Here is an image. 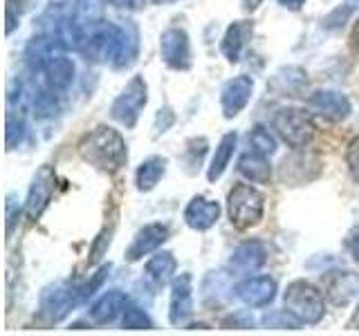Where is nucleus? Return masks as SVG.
<instances>
[{"label": "nucleus", "mask_w": 359, "mask_h": 336, "mask_svg": "<svg viewBox=\"0 0 359 336\" xmlns=\"http://www.w3.org/2000/svg\"><path fill=\"white\" fill-rule=\"evenodd\" d=\"M231 323L241 325V328H250V325L254 323V318L247 312H238V314H233V316H231Z\"/></svg>", "instance_id": "7c9ffc66"}, {"label": "nucleus", "mask_w": 359, "mask_h": 336, "mask_svg": "<svg viewBox=\"0 0 359 336\" xmlns=\"http://www.w3.org/2000/svg\"><path fill=\"white\" fill-rule=\"evenodd\" d=\"M346 162H348V168H351V173L355 177V182H359V137H355L351 144H348Z\"/></svg>", "instance_id": "a878e982"}, {"label": "nucleus", "mask_w": 359, "mask_h": 336, "mask_svg": "<svg viewBox=\"0 0 359 336\" xmlns=\"http://www.w3.org/2000/svg\"><path fill=\"white\" fill-rule=\"evenodd\" d=\"M283 302H285V309L301 325L303 323H308V325L319 323L325 314L323 294L314 285L306 283V280H294V283H290L285 289Z\"/></svg>", "instance_id": "7ed1b4c3"}, {"label": "nucleus", "mask_w": 359, "mask_h": 336, "mask_svg": "<svg viewBox=\"0 0 359 336\" xmlns=\"http://www.w3.org/2000/svg\"><path fill=\"white\" fill-rule=\"evenodd\" d=\"M274 130L290 148H306L314 134V123L306 110L299 108H283L274 115Z\"/></svg>", "instance_id": "20e7f679"}, {"label": "nucleus", "mask_w": 359, "mask_h": 336, "mask_svg": "<svg viewBox=\"0 0 359 336\" xmlns=\"http://www.w3.org/2000/svg\"><path fill=\"white\" fill-rule=\"evenodd\" d=\"M353 11H355L353 7H344V11H341V7H337V9L332 11V14H330L328 18L323 20V25L328 27V29H334V27H339V25H344V20H346L348 16H351Z\"/></svg>", "instance_id": "bb28decb"}, {"label": "nucleus", "mask_w": 359, "mask_h": 336, "mask_svg": "<svg viewBox=\"0 0 359 336\" xmlns=\"http://www.w3.org/2000/svg\"><path fill=\"white\" fill-rule=\"evenodd\" d=\"M128 307V298L126 294H121V291H108V294L101 296L95 307L90 309V321L97 323V325H106V323H112L119 314H123Z\"/></svg>", "instance_id": "dca6fc26"}, {"label": "nucleus", "mask_w": 359, "mask_h": 336, "mask_svg": "<svg viewBox=\"0 0 359 336\" xmlns=\"http://www.w3.org/2000/svg\"><path fill=\"white\" fill-rule=\"evenodd\" d=\"M308 106L334 121H341L351 115V101L339 92H332V90H319V92H314L308 99Z\"/></svg>", "instance_id": "4468645a"}, {"label": "nucleus", "mask_w": 359, "mask_h": 336, "mask_svg": "<svg viewBox=\"0 0 359 336\" xmlns=\"http://www.w3.org/2000/svg\"><path fill=\"white\" fill-rule=\"evenodd\" d=\"M236 144H238V134H236V132H227L220 139L216 153H213L211 166H209V171H207L209 182H216V179H220L222 173L227 171V166H229L231 157H233V150H236Z\"/></svg>", "instance_id": "aec40b11"}, {"label": "nucleus", "mask_w": 359, "mask_h": 336, "mask_svg": "<svg viewBox=\"0 0 359 336\" xmlns=\"http://www.w3.org/2000/svg\"><path fill=\"white\" fill-rule=\"evenodd\" d=\"M238 171L254 184H267L269 177H272V166H269L267 157L256 150H250L241 157Z\"/></svg>", "instance_id": "a211bd4d"}, {"label": "nucleus", "mask_w": 359, "mask_h": 336, "mask_svg": "<svg viewBox=\"0 0 359 336\" xmlns=\"http://www.w3.org/2000/svg\"><path fill=\"white\" fill-rule=\"evenodd\" d=\"M166 173V160L160 155H153V157H146V160L140 164L137 173H135V184H137L140 190H153L160 179Z\"/></svg>", "instance_id": "6ab92c4d"}, {"label": "nucleus", "mask_w": 359, "mask_h": 336, "mask_svg": "<svg viewBox=\"0 0 359 336\" xmlns=\"http://www.w3.org/2000/svg\"><path fill=\"white\" fill-rule=\"evenodd\" d=\"M16 134H18V137L22 134V123L16 121L14 115H9L7 117V146H9V148H11V146H16V139H14Z\"/></svg>", "instance_id": "cd10ccee"}, {"label": "nucleus", "mask_w": 359, "mask_h": 336, "mask_svg": "<svg viewBox=\"0 0 359 336\" xmlns=\"http://www.w3.org/2000/svg\"><path fill=\"white\" fill-rule=\"evenodd\" d=\"M227 213L236 229L256 227L265 213V195L252 184H236L227 197Z\"/></svg>", "instance_id": "f03ea898"}, {"label": "nucleus", "mask_w": 359, "mask_h": 336, "mask_svg": "<svg viewBox=\"0 0 359 336\" xmlns=\"http://www.w3.org/2000/svg\"><path fill=\"white\" fill-rule=\"evenodd\" d=\"M218 218H220V204L216 200H209L202 195H196L184 209V220L189 227L196 231L211 229L213 224L218 222Z\"/></svg>", "instance_id": "f8f14e48"}, {"label": "nucleus", "mask_w": 359, "mask_h": 336, "mask_svg": "<svg viewBox=\"0 0 359 336\" xmlns=\"http://www.w3.org/2000/svg\"><path fill=\"white\" fill-rule=\"evenodd\" d=\"M263 3V0H243V5H245V9L247 11H254L258 5H261Z\"/></svg>", "instance_id": "473e14b6"}, {"label": "nucleus", "mask_w": 359, "mask_h": 336, "mask_svg": "<svg viewBox=\"0 0 359 336\" xmlns=\"http://www.w3.org/2000/svg\"><path fill=\"white\" fill-rule=\"evenodd\" d=\"M160 54L168 67L173 70H189L191 67V43L184 29L168 27L162 34L160 41Z\"/></svg>", "instance_id": "423d86ee"}, {"label": "nucleus", "mask_w": 359, "mask_h": 336, "mask_svg": "<svg viewBox=\"0 0 359 336\" xmlns=\"http://www.w3.org/2000/svg\"><path fill=\"white\" fill-rule=\"evenodd\" d=\"M146 83L142 76H133L130 83L126 85V90L115 99V104L110 108L112 119H117L119 123H123L126 128H133L137 123V117L142 108L146 106Z\"/></svg>", "instance_id": "39448f33"}, {"label": "nucleus", "mask_w": 359, "mask_h": 336, "mask_svg": "<svg viewBox=\"0 0 359 336\" xmlns=\"http://www.w3.org/2000/svg\"><path fill=\"white\" fill-rule=\"evenodd\" d=\"M191 314H194V278L189 274H182L173 280L168 318H171L173 325H180V323H184Z\"/></svg>", "instance_id": "6e6552de"}, {"label": "nucleus", "mask_w": 359, "mask_h": 336, "mask_svg": "<svg viewBox=\"0 0 359 336\" xmlns=\"http://www.w3.org/2000/svg\"><path fill=\"white\" fill-rule=\"evenodd\" d=\"M166 238H168V227H166V224H160V222L146 224V227L140 229L137 235H135L133 244L128 246V251H126V258H128L130 262L140 260V258H144V255H149V253L160 249L162 242Z\"/></svg>", "instance_id": "9b49d317"}, {"label": "nucleus", "mask_w": 359, "mask_h": 336, "mask_svg": "<svg viewBox=\"0 0 359 336\" xmlns=\"http://www.w3.org/2000/svg\"><path fill=\"white\" fill-rule=\"evenodd\" d=\"M52 190H54V171L50 166H43L36 173V177H34V182L29 186L27 202H25V211L32 220H36L45 211V206L50 204Z\"/></svg>", "instance_id": "9d476101"}, {"label": "nucleus", "mask_w": 359, "mask_h": 336, "mask_svg": "<svg viewBox=\"0 0 359 336\" xmlns=\"http://www.w3.org/2000/svg\"><path fill=\"white\" fill-rule=\"evenodd\" d=\"M177 269V262L173 253L168 251H162V253H155L149 262H146V274H149L157 285H166L168 280L173 278Z\"/></svg>", "instance_id": "4be33fe9"}, {"label": "nucleus", "mask_w": 359, "mask_h": 336, "mask_svg": "<svg viewBox=\"0 0 359 336\" xmlns=\"http://www.w3.org/2000/svg\"><path fill=\"white\" fill-rule=\"evenodd\" d=\"M351 41H353L355 48H359V20H357V25H355V29H353V36H351Z\"/></svg>", "instance_id": "72a5a7b5"}, {"label": "nucleus", "mask_w": 359, "mask_h": 336, "mask_svg": "<svg viewBox=\"0 0 359 336\" xmlns=\"http://www.w3.org/2000/svg\"><path fill=\"white\" fill-rule=\"evenodd\" d=\"M151 318L146 316V312L140 309V307H126V312H123V328L128 330H149L151 328Z\"/></svg>", "instance_id": "b1692460"}, {"label": "nucleus", "mask_w": 359, "mask_h": 336, "mask_svg": "<svg viewBox=\"0 0 359 336\" xmlns=\"http://www.w3.org/2000/svg\"><path fill=\"white\" fill-rule=\"evenodd\" d=\"M263 323H265V325H269V328H299V325H301L294 316H292V314H290L287 309L265 314Z\"/></svg>", "instance_id": "393cba45"}, {"label": "nucleus", "mask_w": 359, "mask_h": 336, "mask_svg": "<svg viewBox=\"0 0 359 336\" xmlns=\"http://www.w3.org/2000/svg\"><path fill=\"white\" fill-rule=\"evenodd\" d=\"M45 76H48V83L54 90H65L72 83L74 78V63L65 56H52V59L43 65Z\"/></svg>", "instance_id": "412c9836"}, {"label": "nucleus", "mask_w": 359, "mask_h": 336, "mask_svg": "<svg viewBox=\"0 0 359 336\" xmlns=\"http://www.w3.org/2000/svg\"><path fill=\"white\" fill-rule=\"evenodd\" d=\"M278 3L287 9H301L303 5H306V0H278Z\"/></svg>", "instance_id": "2f4dec72"}, {"label": "nucleus", "mask_w": 359, "mask_h": 336, "mask_svg": "<svg viewBox=\"0 0 359 336\" xmlns=\"http://www.w3.org/2000/svg\"><path fill=\"white\" fill-rule=\"evenodd\" d=\"M265 246L258 240H247L236 246V251L231 253V269H236L238 274H254L265 265Z\"/></svg>", "instance_id": "ddd939ff"}, {"label": "nucleus", "mask_w": 359, "mask_h": 336, "mask_svg": "<svg viewBox=\"0 0 359 336\" xmlns=\"http://www.w3.org/2000/svg\"><path fill=\"white\" fill-rule=\"evenodd\" d=\"M247 141H250V148L252 150H256V153H261V155H265V157H269V155H274L276 153V139L269 134V130H265V128H254L250 134H247Z\"/></svg>", "instance_id": "5701e85b"}, {"label": "nucleus", "mask_w": 359, "mask_h": 336, "mask_svg": "<svg viewBox=\"0 0 359 336\" xmlns=\"http://www.w3.org/2000/svg\"><path fill=\"white\" fill-rule=\"evenodd\" d=\"M346 249L351 251L353 260L359 265V227H355L351 233L346 235Z\"/></svg>", "instance_id": "c85d7f7f"}, {"label": "nucleus", "mask_w": 359, "mask_h": 336, "mask_svg": "<svg viewBox=\"0 0 359 336\" xmlns=\"http://www.w3.org/2000/svg\"><path fill=\"white\" fill-rule=\"evenodd\" d=\"M359 294V276L351 272H339L330 278L328 283V296L334 305H346Z\"/></svg>", "instance_id": "f3484780"}, {"label": "nucleus", "mask_w": 359, "mask_h": 336, "mask_svg": "<svg viewBox=\"0 0 359 336\" xmlns=\"http://www.w3.org/2000/svg\"><path fill=\"white\" fill-rule=\"evenodd\" d=\"M254 34V22L252 20H236L233 25H229L227 34L222 38V54L227 56V61L236 63L241 59L243 50L247 48V41Z\"/></svg>", "instance_id": "2eb2a0df"}, {"label": "nucleus", "mask_w": 359, "mask_h": 336, "mask_svg": "<svg viewBox=\"0 0 359 336\" xmlns=\"http://www.w3.org/2000/svg\"><path fill=\"white\" fill-rule=\"evenodd\" d=\"M236 294L247 307H267L276 296V280L269 276H247L236 285Z\"/></svg>", "instance_id": "0eeeda50"}, {"label": "nucleus", "mask_w": 359, "mask_h": 336, "mask_svg": "<svg viewBox=\"0 0 359 336\" xmlns=\"http://www.w3.org/2000/svg\"><path fill=\"white\" fill-rule=\"evenodd\" d=\"M36 110H39V115H41V117L54 115V110H56L54 99H52V97H48V94L39 97V101H36Z\"/></svg>", "instance_id": "c756f323"}, {"label": "nucleus", "mask_w": 359, "mask_h": 336, "mask_svg": "<svg viewBox=\"0 0 359 336\" xmlns=\"http://www.w3.org/2000/svg\"><path fill=\"white\" fill-rule=\"evenodd\" d=\"M79 155L99 171L115 173L126 162V141L115 128L99 126L79 141Z\"/></svg>", "instance_id": "f257e3e1"}, {"label": "nucleus", "mask_w": 359, "mask_h": 336, "mask_svg": "<svg viewBox=\"0 0 359 336\" xmlns=\"http://www.w3.org/2000/svg\"><path fill=\"white\" fill-rule=\"evenodd\" d=\"M252 92H254V81L252 76L247 74H241L231 78V81H227V85L222 88V112L224 117H236L238 112L250 104L252 99Z\"/></svg>", "instance_id": "1a4fd4ad"}]
</instances>
